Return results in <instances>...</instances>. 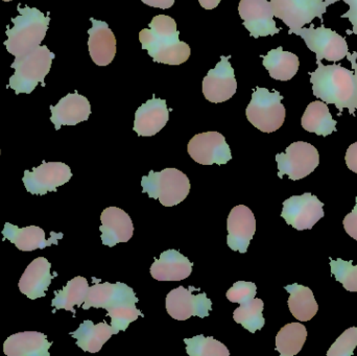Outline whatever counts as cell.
<instances>
[{
	"mask_svg": "<svg viewBox=\"0 0 357 356\" xmlns=\"http://www.w3.org/2000/svg\"><path fill=\"white\" fill-rule=\"evenodd\" d=\"M339 1H344L345 3L349 4L352 0H325V3H326L327 6H331V4L337 3Z\"/></svg>",
	"mask_w": 357,
	"mask_h": 356,
	"instance_id": "obj_43",
	"label": "cell"
},
{
	"mask_svg": "<svg viewBox=\"0 0 357 356\" xmlns=\"http://www.w3.org/2000/svg\"><path fill=\"white\" fill-rule=\"evenodd\" d=\"M50 121L58 131L62 125H75L88 121L91 114V106L87 98L75 91L61 98L56 106H50Z\"/></svg>",
	"mask_w": 357,
	"mask_h": 356,
	"instance_id": "obj_21",
	"label": "cell"
},
{
	"mask_svg": "<svg viewBox=\"0 0 357 356\" xmlns=\"http://www.w3.org/2000/svg\"><path fill=\"white\" fill-rule=\"evenodd\" d=\"M93 280L96 284L91 288L89 286L82 307L85 311L91 307L106 309L111 318L113 334L126 332L132 322L144 317L142 311L136 307V303L139 300L133 288L121 282L114 284L110 282L100 284V280Z\"/></svg>",
	"mask_w": 357,
	"mask_h": 356,
	"instance_id": "obj_1",
	"label": "cell"
},
{
	"mask_svg": "<svg viewBox=\"0 0 357 356\" xmlns=\"http://www.w3.org/2000/svg\"><path fill=\"white\" fill-rule=\"evenodd\" d=\"M324 203L316 196L305 192L302 196H293L283 202L281 217L295 229L312 230L324 217Z\"/></svg>",
	"mask_w": 357,
	"mask_h": 356,
	"instance_id": "obj_11",
	"label": "cell"
},
{
	"mask_svg": "<svg viewBox=\"0 0 357 356\" xmlns=\"http://www.w3.org/2000/svg\"><path fill=\"white\" fill-rule=\"evenodd\" d=\"M0 154H1V150H0Z\"/></svg>",
	"mask_w": 357,
	"mask_h": 356,
	"instance_id": "obj_45",
	"label": "cell"
},
{
	"mask_svg": "<svg viewBox=\"0 0 357 356\" xmlns=\"http://www.w3.org/2000/svg\"><path fill=\"white\" fill-rule=\"evenodd\" d=\"M342 18H347L351 22L352 26H354L351 31H347L348 35L354 33V35L357 36V6H354V8H349V10L345 14L342 15Z\"/></svg>",
	"mask_w": 357,
	"mask_h": 356,
	"instance_id": "obj_39",
	"label": "cell"
},
{
	"mask_svg": "<svg viewBox=\"0 0 357 356\" xmlns=\"http://www.w3.org/2000/svg\"><path fill=\"white\" fill-rule=\"evenodd\" d=\"M199 2L202 8L209 10L215 8L220 4V0H199Z\"/></svg>",
	"mask_w": 357,
	"mask_h": 356,
	"instance_id": "obj_41",
	"label": "cell"
},
{
	"mask_svg": "<svg viewBox=\"0 0 357 356\" xmlns=\"http://www.w3.org/2000/svg\"><path fill=\"white\" fill-rule=\"evenodd\" d=\"M149 26L140 31L139 40L155 62L180 65L188 60L190 47L178 40L177 23L172 17L158 15Z\"/></svg>",
	"mask_w": 357,
	"mask_h": 356,
	"instance_id": "obj_3",
	"label": "cell"
},
{
	"mask_svg": "<svg viewBox=\"0 0 357 356\" xmlns=\"http://www.w3.org/2000/svg\"><path fill=\"white\" fill-rule=\"evenodd\" d=\"M3 240H10L16 248L24 252L37 250V249H45L52 245H58L59 240H62L63 233L50 232V240H46L45 232L42 228L37 226H29V227L19 228L10 223L4 224L2 230Z\"/></svg>",
	"mask_w": 357,
	"mask_h": 356,
	"instance_id": "obj_18",
	"label": "cell"
},
{
	"mask_svg": "<svg viewBox=\"0 0 357 356\" xmlns=\"http://www.w3.org/2000/svg\"><path fill=\"white\" fill-rule=\"evenodd\" d=\"M274 16L289 27V33L302 29L316 18L324 21L327 12L325 0H271Z\"/></svg>",
	"mask_w": 357,
	"mask_h": 356,
	"instance_id": "obj_10",
	"label": "cell"
},
{
	"mask_svg": "<svg viewBox=\"0 0 357 356\" xmlns=\"http://www.w3.org/2000/svg\"><path fill=\"white\" fill-rule=\"evenodd\" d=\"M52 345L41 332H18L6 339L3 353L8 356H50Z\"/></svg>",
	"mask_w": 357,
	"mask_h": 356,
	"instance_id": "obj_25",
	"label": "cell"
},
{
	"mask_svg": "<svg viewBox=\"0 0 357 356\" xmlns=\"http://www.w3.org/2000/svg\"><path fill=\"white\" fill-rule=\"evenodd\" d=\"M187 355L190 356H229L230 351L222 343L212 336L205 338L203 334L195 338L185 339Z\"/></svg>",
	"mask_w": 357,
	"mask_h": 356,
	"instance_id": "obj_33",
	"label": "cell"
},
{
	"mask_svg": "<svg viewBox=\"0 0 357 356\" xmlns=\"http://www.w3.org/2000/svg\"><path fill=\"white\" fill-rule=\"evenodd\" d=\"M112 334H114L112 326H109L106 322L96 325L90 320H86L75 332H70V336L77 340V346L90 353L100 351Z\"/></svg>",
	"mask_w": 357,
	"mask_h": 356,
	"instance_id": "obj_26",
	"label": "cell"
},
{
	"mask_svg": "<svg viewBox=\"0 0 357 356\" xmlns=\"http://www.w3.org/2000/svg\"><path fill=\"white\" fill-rule=\"evenodd\" d=\"M284 288L291 295L289 309L291 315L300 322L310 321L319 311V305L312 291L298 284L287 286Z\"/></svg>",
	"mask_w": 357,
	"mask_h": 356,
	"instance_id": "obj_30",
	"label": "cell"
},
{
	"mask_svg": "<svg viewBox=\"0 0 357 356\" xmlns=\"http://www.w3.org/2000/svg\"><path fill=\"white\" fill-rule=\"evenodd\" d=\"M331 273L346 291L357 293V265H352V261L331 258Z\"/></svg>",
	"mask_w": 357,
	"mask_h": 356,
	"instance_id": "obj_34",
	"label": "cell"
},
{
	"mask_svg": "<svg viewBox=\"0 0 357 356\" xmlns=\"http://www.w3.org/2000/svg\"><path fill=\"white\" fill-rule=\"evenodd\" d=\"M88 290L89 284L87 279L82 276H77L67 282L62 290L54 291L56 297L52 301V307H54V313L59 309H65L71 311L75 317V307H82L87 297Z\"/></svg>",
	"mask_w": 357,
	"mask_h": 356,
	"instance_id": "obj_29",
	"label": "cell"
},
{
	"mask_svg": "<svg viewBox=\"0 0 357 356\" xmlns=\"http://www.w3.org/2000/svg\"><path fill=\"white\" fill-rule=\"evenodd\" d=\"M347 59L349 62L351 63L352 68L354 70V75H356V87H357V52H354V54L348 52Z\"/></svg>",
	"mask_w": 357,
	"mask_h": 356,
	"instance_id": "obj_42",
	"label": "cell"
},
{
	"mask_svg": "<svg viewBox=\"0 0 357 356\" xmlns=\"http://www.w3.org/2000/svg\"><path fill=\"white\" fill-rule=\"evenodd\" d=\"M54 58L56 54L46 45H39L23 56H15L14 63L10 65L15 73L10 77L6 88H12L16 95H19L31 94L39 83L45 87L44 79L50 73Z\"/></svg>",
	"mask_w": 357,
	"mask_h": 356,
	"instance_id": "obj_5",
	"label": "cell"
},
{
	"mask_svg": "<svg viewBox=\"0 0 357 356\" xmlns=\"http://www.w3.org/2000/svg\"><path fill=\"white\" fill-rule=\"evenodd\" d=\"M356 204L351 213L346 215L344 219L343 225L346 232L351 236L354 240H357V198Z\"/></svg>",
	"mask_w": 357,
	"mask_h": 356,
	"instance_id": "obj_37",
	"label": "cell"
},
{
	"mask_svg": "<svg viewBox=\"0 0 357 356\" xmlns=\"http://www.w3.org/2000/svg\"><path fill=\"white\" fill-rule=\"evenodd\" d=\"M188 154L202 165L226 164L232 159L226 138L218 132H206L191 138Z\"/></svg>",
	"mask_w": 357,
	"mask_h": 356,
	"instance_id": "obj_14",
	"label": "cell"
},
{
	"mask_svg": "<svg viewBox=\"0 0 357 356\" xmlns=\"http://www.w3.org/2000/svg\"><path fill=\"white\" fill-rule=\"evenodd\" d=\"M73 178L70 167L63 162H45L33 171H25L22 181L27 192L31 194L44 196L48 192H56V188L66 184Z\"/></svg>",
	"mask_w": 357,
	"mask_h": 356,
	"instance_id": "obj_13",
	"label": "cell"
},
{
	"mask_svg": "<svg viewBox=\"0 0 357 356\" xmlns=\"http://www.w3.org/2000/svg\"><path fill=\"white\" fill-rule=\"evenodd\" d=\"M102 242L105 246H116L119 242H128L134 233L133 222L123 209L109 207L100 215Z\"/></svg>",
	"mask_w": 357,
	"mask_h": 356,
	"instance_id": "obj_20",
	"label": "cell"
},
{
	"mask_svg": "<svg viewBox=\"0 0 357 356\" xmlns=\"http://www.w3.org/2000/svg\"><path fill=\"white\" fill-rule=\"evenodd\" d=\"M192 272V263L177 250H167L155 259L151 267V275L158 281H181Z\"/></svg>",
	"mask_w": 357,
	"mask_h": 356,
	"instance_id": "obj_24",
	"label": "cell"
},
{
	"mask_svg": "<svg viewBox=\"0 0 357 356\" xmlns=\"http://www.w3.org/2000/svg\"><path fill=\"white\" fill-rule=\"evenodd\" d=\"M291 33L300 36L304 40L308 49L316 54L317 61L339 62L349 52L345 38L323 24L319 27L312 24L310 27H302Z\"/></svg>",
	"mask_w": 357,
	"mask_h": 356,
	"instance_id": "obj_8",
	"label": "cell"
},
{
	"mask_svg": "<svg viewBox=\"0 0 357 356\" xmlns=\"http://www.w3.org/2000/svg\"><path fill=\"white\" fill-rule=\"evenodd\" d=\"M50 270L52 263L45 257H38L31 261L19 280L20 292L31 300L45 297V292L52 284V279L58 276V273L52 275Z\"/></svg>",
	"mask_w": 357,
	"mask_h": 356,
	"instance_id": "obj_19",
	"label": "cell"
},
{
	"mask_svg": "<svg viewBox=\"0 0 357 356\" xmlns=\"http://www.w3.org/2000/svg\"><path fill=\"white\" fill-rule=\"evenodd\" d=\"M229 59L230 56H220L215 68L204 77L203 93L208 102H224L236 93L237 82Z\"/></svg>",
	"mask_w": 357,
	"mask_h": 356,
	"instance_id": "obj_16",
	"label": "cell"
},
{
	"mask_svg": "<svg viewBox=\"0 0 357 356\" xmlns=\"http://www.w3.org/2000/svg\"><path fill=\"white\" fill-rule=\"evenodd\" d=\"M307 338L306 327L301 323H289L283 326L276 336V350L281 356L298 355Z\"/></svg>",
	"mask_w": 357,
	"mask_h": 356,
	"instance_id": "obj_31",
	"label": "cell"
},
{
	"mask_svg": "<svg viewBox=\"0 0 357 356\" xmlns=\"http://www.w3.org/2000/svg\"><path fill=\"white\" fill-rule=\"evenodd\" d=\"M264 59V66L268 69L271 77L277 81H289L297 75L300 61L293 52H284L281 46L268 52Z\"/></svg>",
	"mask_w": 357,
	"mask_h": 356,
	"instance_id": "obj_28",
	"label": "cell"
},
{
	"mask_svg": "<svg viewBox=\"0 0 357 356\" xmlns=\"http://www.w3.org/2000/svg\"><path fill=\"white\" fill-rule=\"evenodd\" d=\"M17 10L18 16L12 18L14 27H6L8 40L4 45L10 54L20 56L41 45L47 33L50 16V13L45 16L37 8H21V4L17 6Z\"/></svg>",
	"mask_w": 357,
	"mask_h": 356,
	"instance_id": "obj_4",
	"label": "cell"
},
{
	"mask_svg": "<svg viewBox=\"0 0 357 356\" xmlns=\"http://www.w3.org/2000/svg\"><path fill=\"white\" fill-rule=\"evenodd\" d=\"M169 118V111L167 100L152 98L136 111L134 131L138 136L151 137L156 135L167 125Z\"/></svg>",
	"mask_w": 357,
	"mask_h": 356,
	"instance_id": "obj_23",
	"label": "cell"
},
{
	"mask_svg": "<svg viewBox=\"0 0 357 356\" xmlns=\"http://www.w3.org/2000/svg\"><path fill=\"white\" fill-rule=\"evenodd\" d=\"M238 12L243 20V26L255 39L275 36L281 31L276 26L274 12L268 0H241Z\"/></svg>",
	"mask_w": 357,
	"mask_h": 356,
	"instance_id": "obj_15",
	"label": "cell"
},
{
	"mask_svg": "<svg viewBox=\"0 0 357 356\" xmlns=\"http://www.w3.org/2000/svg\"><path fill=\"white\" fill-rule=\"evenodd\" d=\"M316 70L310 73L312 92L325 104H333L342 115L344 109L356 115L357 110V87L356 75L341 65H324L317 61Z\"/></svg>",
	"mask_w": 357,
	"mask_h": 356,
	"instance_id": "obj_2",
	"label": "cell"
},
{
	"mask_svg": "<svg viewBox=\"0 0 357 356\" xmlns=\"http://www.w3.org/2000/svg\"><path fill=\"white\" fill-rule=\"evenodd\" d=\"M91 29L88 31V47L92 61L98 66H107L114 60L116 54V39L105 21L90 18Z\"/></svg>",
	"mask_w": 357,
	"mask_h": 356,
	"instance_id": "obj_22",
	"label": "cell"
},
{
	"mask_svg": "<svg viewBox=\"0 0 357 356\" xmlns=\"http://www.w3.org/2000/svg\"><path fill=\"white\" fill-rule=\"evenodd\" d=\"M2 1H4V2H10V1H12V0H2Z\"/></svg>",
	"mask_w": 357,
	"mask_h": 356,
	"instance_id": "obj_44",
	"label": "cell"
},
{
	"mask_svg": "<svg viewBox=\"0 0 357 356\" xmlns=\"http://www.w3.org/2000/svg\"><path fill=\"white\" fill-rule=\"evenodd\" d=\"M278 163V177L289 176L291 181H298L310 176L320 164L318 150L308 142L297 141L291 144L285 153L276 155Z\"/></svg>",
	"mask_w": 357,
	"mask_h": 356,
	"instance_id": "obj_9",
	"label": "cell"
},
{
	"mask_svg": "<svg viewBox=\"0 0 357 356\" xmlns=\"http://www.w3.org/2000/svg\"><path fill=\"white\" fill-rule=\"evenodd\" d=\"M227 245L233 251L245 253L256 231L254 213L245 205L235 206L227 219Z\"/></svg>",
	"mask_w": 357,
	"mask_h": 356,
	"instance_id": "obj_17",
	"label": "cell"
},
{
	"mask_svg": "<svg viewBox=\"0 0 357 356\" xmlns=\"http://www.w3.org/2000/svg\"><path fill=\"white\" fill-rule=\"evenodd\" d=\"M337 123L329 111L328 106L322 100L310 102L301 121L302 127L305 131L324 137L337 131Z\"/></svg>",
	"mask_w": 357,
	"mask_h": 356,
	"instance_id": "obj_27",
	"label": "cell"
},
{
	"mask_svg": "<svg viewBox=\"0 0 357 356\" xmlns=\"http://www.w3.org/2000/svg\"><path fill=\"white\" fill-rule=\"evenodd\" d=\"M345 160L348 169L357 173V142H354L348 148Z\"/></svg>",
	"mask_w": 357,
	"mask_h": 356,
	"instance_id": "obj_38",
	"label": "cell"
},
{
	"mask_svg": "<svg viewBox=\"0 0 357 356\" xmlns=\"http://www.w3.org/2000/svg\"><path fill=\"white\" fill-rule=\"evenodd\" d=\"M199 290L195 286H189L188 288L178 286L169 292L165 301L169 315L178 321H185L192 316L208 317L212 309V302L205 293L193 296L192 293Z\"/></svg>",
	"mask_w": 357,
	"mask_h": 356,
	"instance_id": "obj_12",
	"label": "cell"
},
{
	"mask_svg": "<svg viewBox=\"0 0 357 356\" xmlns=\"http://www.w3.org/2000/svg\"><path fill=\"white\" fill-rule=\"evenodd\" d=\"M256 293L257 286L253 282L237 281L227 292L226 296L230 302L243 304L255 298Z\"/></svg>",
	"mask_w": 357,
	"mask_h": 356,
	"instance_id": "obj_36",
	"label": "cell"
},
{
	"mask_svg": "<svg viewBox=\"0 0 357 356\" xmlns=\"http://www.w3.org/2000/svg\"><path fill=\"white\" fill-rule=\"evenodd\" d=\"M264 307V303L261 299H252L235 309L233 319L236 323L243 325L248 332L255 334L257 330H262L266 324V320L262 315Z\"/></svg>",
	"mask_w": 357,
	"mask_h": 356,
	"instance_id": "obj_32",
	"label": "cell"
},
{
	"mask_svg": "<svg viewBox=\"0 0 357 356\" xmlns=\"http://www.w3.org/2000/svg\"><path fill=\"white\" fill-rule=\"evenodd\" d=\"M280 92H271L266 88H256L247 108V118L264 133H273L282 127L285 121V107Z\"/></svg>",
	"mask_w": 357,
	"mask_h": 356,
	"instance_id": "obj_7",
	"label": "cell"
},
{
	"mask_svg": "<svg viewBox=\"0 0 357 356\" xmlns=\"http://www.w3.org/2000/svg\"><path fill=\"white\" fill-rule=\"evenodd\" d=\"M142 1L153 8H162V10H167L175 3V0H142Z\"/></svg>",
	"mask_w": 357,
	"mask_h": 356,
	"instance_id": "obj_40",
	"label": "cell"
},
{
	"mask_svg": "<svg viewBox=\"0 0 357 356\" xmlns=\"http://www.w3.org/2000/svg\"><path fill=\"white\" fill-rule=\"evenodd\" d=\"M142 186L144 194L146 192L154 200L158 199L165 207L180 204L190 192L188 178L177 169L151 171L149 176L142 177Z\"/></svg>",
	"mask_w": 357,
	"mask_h": 356,
	"instance_id": "obj_6",
	"label": "cell"
},
{
	"mask_svg": "<svg viewBox=\"0 0 357 356\" xmlns=\"http://www.w3.org/2000/svg\"><path fill=\"white\" fill-rule=\"evenodd\" d=\"M357 347V327L348 328L329 349L328 356H352Z\"/></svg>",
	"mask_w": 357,
	"mask_h": 356,
	"instance_id": "obj_35",
	"label": "cell"
}]
</instances>
